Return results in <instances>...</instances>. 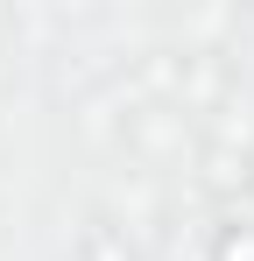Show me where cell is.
Masks as SVG:
<instances>
[{"mask_svg": "<svg viewBox=\"0 0 254 261\" xmlns=\"http://www.w3.org/2000/svg\"><path fill=\"white\" fill-rule=\"evenodd\" d=\"M219 261H254V226H226L219 233Z\"/></svg>", "mask_w": 254, "mask_h": 261, "instance_id": "obj_1", "label": "cell"}]
</instances>
